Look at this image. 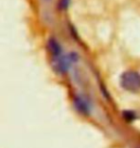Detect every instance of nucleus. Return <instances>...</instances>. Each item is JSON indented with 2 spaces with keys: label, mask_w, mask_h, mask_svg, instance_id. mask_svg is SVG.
I'll list each match as a JSON object with an SVG mask.
<instances>
[{
  "label": "nucleus",
  "mask_w": 140,
  "mask_h": 148,
  "mask_svg": "<svg viewBox=\"0 0 140 148\" xmlns=\"http://www.w3.org/2000/svg\"><path fill=\"white\" fill-rule=\"evenodd\" d=\"M77 61V55L74 53L65 55V56H59V57L55 59V69L59 73L66 72L70 66H72L73 63Z\"/></svg>",
  "instance_id": "f03ea898"
},
{
  "label": "nucleus",
  "mask_w": 140,
  "mask_h": 148,
  "mask_svg": "<svg viewBox=\"0 0 140 148\" xmlns=\"http://www.w3.org/2000/svg\"><path fill=\"white\" fill-rule=\"evenodd\" d=\"M75 106H76V109H78V111L80 112H82V114H87L89 112V108H88V104L86 103L84 99L78 98L75 99Z\"/></svg>",
  "instance_id": "20e7f679"
},
{
  "label": "nucleus",
  "mask_w": 140,
  "mask_h": 148,
  "mask_svg": "<svg viewBox=\"0 0 140 148\" xmlns=\"http://www.w3.org/2000/svg\"><path fill=\"white\" fill-rule=\"evenodd\" d=\"M69 6V0H61V7L67 8Z\"/></svg>",
  "instance_id": "39448f33"
},
{
  "label": "nucleus",
  "mask_w": 140,
  "mask_h": 148,
  "mask_svg": "<svg viewBox=\"0 0 140 148\" xmlns=\"http://www.w3.org/2000/svg\"><path fill=\"white\" fill-rule=\"evenodd\" d=\"M120 83L126 90L136 92L140 90V73L135 70H129L121 75Z\"/></svg>",
  "instance_id": "f257e3e1"
},
{
  "label": "nucleus",
  "mask_w": 140,
  "mask_h": 148,
  "mask_svg": "<svg viewBox=\"0 0 140 148\" xmlns=\"http://www.w3.org/2000/svg\"><path fill=\"white\" fill-rule=\"evenodd\" d=\"M47 46H48V50L50 51V53L52 54V56H54L55 59L61 56L62 49H61V45H59V43L55 40V38L49 40L48 43H47Z\"/></svg>",
  "instance_id": "7ed1b4c3"
}]
</instances>
